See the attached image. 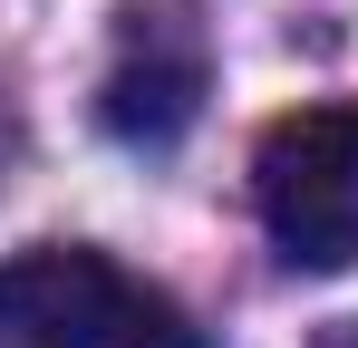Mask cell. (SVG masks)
<instances>
[{
	"instance_id": "cell-3",
	"label": "cell",
	"mask_w": 358,
	"mask_h": 348,
	"mask_svg": "<svg viewBox=\"0 0 358 348\" xmlns=\"http://www.w3.org/2000/svg\"><path fill=\"white\" fill-rule=\"evenodd\" d=\"M213 87V58H203V29L184 10H126L117 20V58H107V87H97V116L126 145H175L194 107Z\"/></svg>"
},
{
	"instance_id": "cell-1",
	"label": "cell",
	"mask_w": 358,
	"mask_h": 348,
	"mask_svg": "<svg viewBox=\"0 0 358 348\" xmlns=\"http://www.w3.org/2000/svg\"><path fill=\"white\" fill-rule=\"evenodd\" d=\"M0 329L20 348H203V329L155 281L78 242H39L0 261Z\"/></svg>"
},
{
	"instance_id": "cell-5",
	"label": "cell",
	"mask_w": 358,
	"mask_h": 348,
	"mask_svg": "<svg viewBox=\"0 0 358 348\" xmlns=\"http://www.w3.org/2000/svg\"><path fill=\"white\" fill-rule=\"evenodd\" d=\"M0 155H10V126H0Z\"/></svg>"
},
{
	"instance_id": "cell-4",
	"label": "cell",
	"mask_w": 358,
	"mask_h": 348,
	"mask_svg": "<svg viewBox=\"0 0 358 348\" xmlns=\"http://www.w3.org/2000/svg\"><path fill=\"white\" fill-rule=\"evenodd\" d=\"M320 348H358V319H349V329H329V339H320Z\"/></svg>"
},
{
	"instance_id": "cell-2",
	"label": "cell",
	"mask_w": 358,
	"mask_h": 348,
	"mask_svg": "<svg viewBox=\"0 0 358 348\" xmlns=\"http://www.w3.org/2000/svg\"><path fill=\"white\" fill-rule=\"evenodd\" d=\"M252 203L291 271L358 261V107H291L252 145Z\"/></svg>"
}]
</instances>
